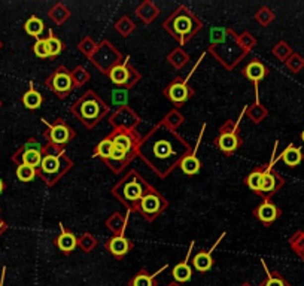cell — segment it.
Masks as SVG:
<instances>
[{
  "label": "cell",
  "instance_id": "cell-19",
  "mask_svg": "<svg viewBox=\"0 0 304 286\" xmlns=\"http://www.w3.org/2000/svg\"><path fill=\"white\" fill-rule=\"evenodd\" d=\"M127 61H128V58H127ZM127 61H125V64H117V66H114L109 72H108V75H109V78H111V81L115 84V85H124V87H130V75L134 72L131 67H128L127 69Z\"/></svg>",
  "mask_w": 304,
  "mask_h": 286
},
{
  "label": "cell",
  "instance_id": "cell-15",
  "mask_svg": "<svg viewBox=\"0 0 304 286\" xmlns=\"http://www.w3.org/2000/svg\"><path fill=\"white\" fill-rule=\"evenodd\" d=\"M106 249L115 256V258H122L125 253H128L131 249H133V243L131 240H128L127 237L124 235H115V237H111L108 241H106Z\"/></svg>",
  "mask_w": 304,
  "mask_h": 286
},
{
  "label": "cell",
  "instance_id": "cell-5",
  "mask_svg": "<svg viewBox=\"0 0 304 286\" xmlns=\"http://www.w3.org/2000/svg\"><path fill=\"white\" fill-rule=\"evenodd\" d=\"M73 166L72 160L64 154V151H57L51 146H47L41 166L38 169V174L48 183L54 185L67 170Z\"/></svg>",
  "mask_w": 304,
  "mask_h": 286
},
{
  "label": "cell",
  "instance_id": "cell-10",
  "mask_svg": "<svg viewBox=\"0 0 304 286\" xmlns=\"http://www.w3.org/2000/svg\"><path fill=\"white\" fill-rule=\"evenodd\" d=\"M274 163H276V160H271V163L268 166H265V170H264L261 189L258 192V195H261L264 200H270L285 185V179L273 169Z\"/></svg>",
  "mask_w": 304,
  "mask_h": 286
},
{
  "label": "cell",
  "instance_id": "cell-32",
  "mask_svg": "<svg viewBox=\"0 0 304 286\" xmlns=\"http://www.w3.org/2000/svg\"><path fill=\"white\" fill-rule=\"evenodd\" d=\"M286 66L289 70H292L294 73H298L303 67H304V58L298 54H292L288 60H286Z\"/></svg>",
  "mask_w": 304,
  "mask_h": 286
},
{
  "label": "cell",
  "instance_id": "cell-22",
  "mask_svg": "<svg viewBox=\"0 0 304 286\" xmlns=\"http://www.w3.org/2000/svg\"><path fill=\"white\" fill-rule=\"evenodd\" d=\"M189 250H191V249H189ZM189 250H188V255H186L185 261H183V262H181V264H178V265L173 268V271H172V274H173V277H175V280H176V282L185 283V282L191 280L192 271H191V267L188 265Z\"/></svg>",
  "mask_w": 304,
  "mask_h": 286
},
{
  "label": "cell",
  "instance_id": "cell-28",
  "mask_svg": "<svg viewBox=\"0 0 304 286\" xmlns=\"http://www.w3.org/2000/svg\"><path fill=\"white\" fill-rule=\"evenodd\" d=\"M289 244H291V247L294 249V252L304 259V231L295 232V234L289 238Z\"/></svg>",
  "mask_w": 304,
  "mask_h": 286
},
{
  "label": "cell",
  "instance_id": "cell-14",
  "mask_svg": "<svg viewBox=\"0 0 304 286\" xmlns=\"http://www.w3.org/2000/svg\"><path fill=\"white\" fill-rule=\"evenodd\" d=\"M282 215V210L270 200H264L261 204H258L253 209V216L265 227L271 225L274 221H277Z\"/></svg>",
  "mask_w": 304,
  "mask_h": 286
},
{
  "label": "cell",
  "instance_id": "cell-7",
  "mask_svg": "<svg viewBox=\"0 0 304 286\" xmlns=\"http://www.w3.org/2000/svg\"><path fill=\"white\" fill-rule=\"evenodd\" d=\"M42 122L48 127V130L44 133L45 139L48 140V146L57 149V151H64V146L75 137V131L72 127H69L61 118H57L54 122H47L42 119Z\"/></svg>",
  "mask_w": 304,
  "mask_h": 286
},
{
  "label": "cell",
  "instance_id": "cell-21",
  "mask_svg": "<svg viewBox=\"0 0 304 286\" xmlns=\"http://www.w3.org/2000/svg\"><path fill=\"white\" fill-rule=\"evenodd\" d=\"M264 170H265V166H262V167H256V169H255L253 172H250V173L246 176V179H244L246 186H247L250 191H253L255 194H258L259 189H261Z\"/></svg>",
  "mask_w": 304,
  "mask_h": 286
},
{
  "label": "cell",
  "instance_id": "cell-8",
  "mask_svg": "<svg viewBox=\"0 0 304 286\" xmlns=\"http://www.w3.org/2000/svg\"><path fill=\"white\" fill-rule=\"evenodd\" d=\"M47 85L48 88L57 94L59 99H66L78 85H76V81L73 78V75L64 67V66H60L48 79H47Z\"/></svg>",
  "mask_w": 304,
  "mask_h": 286
},
{
  "label": "cell",
  "instance_id": "cell-35",
  "mask_svg": "<svg viewBox=\"0 0 304 286\" xmlns=\"http://www.w3.org/2000/svg\"><path fill=\"white\" fill-rule=\"evenodd\" d=\"M3 188H5V185H3V182H2V179H0V194H2V191H3Z\"/></svg>",
  "mask_w": 304,
  "mask_h": 286
},
{
  "label": "cell",
  "instance_id": "cell-18",
  "mask_svg": "<svg viewBox=\"0 0 304 286\" xmlns=\"http://www.w3.org/2000/svg\"><path fill=\"white\" fill-rule=\"evenodd\" d=\"M268 69L259 61V60H252L244 69H243V75L249 79V81H252L253 84H255V87L258 85V82L259 81H262L267 75H268Z\"/></svg>",
  "mask_w": 304,
  "mask_h": 286
},
{
  "label": "cell",
  "instance_id": "cell-6",
  "mask_svg": "<svg viewBox=\"0 0 304 286\" xmlns=\"http://www.w3.org/2000/svg\"><path fill=\"white\" fill-rule=\"evenodd\" d=\"M239 124L240 121L234 122V121H227L221 128H219V134L215 139V146L225 155V157H231L243 143V139L240 137L239 133Z\"/></svg>",
  "mask_w": 304,
  "mask_h": 286
},
{
  "label": "cell",
  "instance_id": "cell-26",
  "mask_svg": "<svg viewBox=\"0 0 304 286\" xmlns=\"http://www.w3.org/2000/svg\"><path fill=\"white\" fill-rule=\"evenodd\" d=\"M24 30L27 32V35H30V36H33V38H36V39H39V38L42 36L44 30H45V26H44V21H42L41 18H38V17L33 15V17H30V18L26 21Z\"/></svg>",
  "mask_w": 304,
  "mask_h": 286
},
{
  "label": "cell",
  "instance_id": "cell-20",
  "mask_svg": "<svg viewBox=\"0 0 304 286\" xmlns=\"http://www.w3.org/2000/svg\"><path fill=\"white\" fill-rule=\"evenodd\" d=\"M279 158L285 163V166H288V167H297V166L301 164V161H303V152H301L300 148H297V146H294L292 143H289V146L280 154Z\"/></svg>",
  "mask_w": 304,
  "mask_h": 286
},
{
  "label": "cell",
  "instance_id": "cell-24",
  "mask_svg": "<svg viewBox=\"0 0 304 286\" xmlns=\"http://www.w3.org/2000/svg\"><path fill=\"white\" fill-rule=\"evenodd\" d=\"M114 149H115V146H114L111 137L108 136V137H105L103 140L99 142V145H97L96 149H94V155H93V157H99V158H102L103 161H108V160L112 157Z\"/></svg>",
  "mask_w": 304,
  "mask_h": 286
},
{
  "label": "cell",
  "instance_id": "cell-1",
  "mask_svg": "<svg viewBox=\"0 0 304 286\" xmlns=\"http://www.w3.org/2000/svg\"><path fill=\"white\" fill-rule=\"evenodd\" d=\"M186 151H189V146L185 145L179 134L167 128L164 124L155 127L139 146L142 158L161 177L167 176L175 166L181 164L182 158L188 155Z\"/></svg>",
  "mask_w": 304,
  "mask_h": 286
},
{
  "label": "cell",
  "instance_id": "cell-2",
  "mask_svg": "<svg viewBox=\"0 0 304 286\" xmlns=\"http://www.w3.org/2000/svg\"><path fill=\"white\" fill-rule=\"evenodd\" d=\"M163 27L181 44H186L203 27L201 21L185 6L178 8L163 24Z\"/></svg>",
  "mask_w": 304,
  "mask_h": 286
},
{
  "label": "cell",
  "instance_id": "cell-36",
  "mask_svg": "<svg viewBox=\"0 0 304 286\" xmlns=\"http://www.w3.org/2000/svg\"><path fill=\"white\" fill-rule=\"evenodd\" d=\"M300 137H301V140H303V143H304V130L301 131V134H300Z\"/></svg>",
  "mask_w": 304,
  "mask_h": 286
},
{
  "label": "cell",
  "instance_id": "cell-29",
  "mask_svg": "<svg viewBox=\"0 0 304 286\" xmlns=\"http://www.w3.org/2000/svg\"><path fill=\"white\" fill-rule=\"evenodd\" d=\"M38 174V170L33 169V167H29L26 164H20L17 167V177L21 180V182H30L36 177Z\"/></svg>",
  "mask_w": 304,
  "mask_h": 286
},
{
  "label": "cell",
  "instance_id": "cell-9",
  "mask_svg": "<svg viewBox=\"0 0 304 286\" xmlns=\"http://www.w3.org/2000/svg\"><path fill=\"white\" fill-rule=\"evenodd\" d=\"M169 203L167 200L158 194L154 188L140 200V203L137 204V212H140V215L148 219V221H154L161 212H164L167 209Z\"/></svg>",
  "mask_w": 304,
  "mask_h": 286
},
{
  "label": "cell",
  "instance_id": "cell-25",
  "mask_svg": "<svg viewBox=\"0 0 304 286\" xmlns=\"http://www.w3.org/2000/svg\"><path fill=\"white\" fill-rule=\"evenodd\" d=\"M44 103V97L39 91H36L33 87L23 96V105L27 108V109H39Z\"/></svg>",
  "mask_w": 304,
  "mask_h": 286
},
{
  "label": "cell",
  "instance_id": "cell-16",
  "mask_svg": "<svg viewBox=\"0 0 304 286\" xmlns=\"http://www.w3.org/2000/svg\"><path fill=\"white\" fill-rule=\"evenodd\" d=\"M204 127H206V125H203V130H201V133H200V137H198L197 146H195V149L192 151V154L185 155V157L182 158L181 164H179V166H181V170H182L185 174H188V176H194V174H197V173L200 172V169H201V161L197 158V149H198V145H200V140H201V136H203Z\"/></svg>",
  "mask_w": 304,
  "mask_h": 286
},
{
  "label": "cell",
  "instance_id": "cell-34",
  "mask_svg": "<svg viewBox=\"0 0 304 286\" xmlns=\"http://www.w3.org/2000/svg\"><path fill=\"white\" fill-rule=\"evenodd\" d=\"M262 286H289V283L286 280H283L279 274L273 273V274H268V277L262 283Z\"/></svg>",
  "mask_w": 304,
  "mask_h": 286
},
{
  "label": "cell",
  "instance_id": "cell-12",
  "mask_svg": "<svg viewBox=\"0 0 304 286\" xmlns=\"http://www.w3.org/2000/svg\"><path fill=\"white\" fill-rule=\"evenodd\" d=\"M109 137H111L115 149H120V151L127 152V154H136V148L140 143L139 137L131 130L118 128V130H114L109 134Z\"/></svg>",
  "mask_w": 304,
  "mask_h": 286
},
{
  "label": "cell",
  "instance_id": "cell-11",
  "mask_svg": "<svg viewBox=\"0 0 304 286\" xmlns=\"http://www.w3.org/2000/svg\"><path fill=\"white\" fill-rule=\"evenodd\" d=\"M194 94L192 88L188 85V79H182V78H176L172 84H169V87L164 90V96L175 105V106H181L185 102H188L191 99V96Z\"/></svg>",
  "mask_w": 304,
  "mask_h": 286
},
{
  "label": "cell",
  "instance_id": "cell-31",
  "mask_svg": "<svg viewBox=\"0 0 304 286\" xmlns=\"http://www.w3.org/2000/svg\"><path fill=\"white\" fill-rule=\"evenodd\" d=\"M130 286H155V282L151 274H148L146 271H140L130 282Z\"/></svg>",
  "mask_w": 304,
  "mask_h": 286
},
{
  "label": "cell",
  "instance_id": "cell-3",
  "mask_svg": "<svg viewBox=\"0 0 304 286\" xmlns=\"http://www.w3.org/2000/svg\"><path fill=\"white\" fill-rule=\"evenodd\" d=\"M152 188L143 180V177L131 170L115 188H114V195L128 209V212H134L137 209V204L140 200L151 191Z\"/></svg>",
  "mask_w": 304,
  "mask_h": 286
},
{
  "label": "cell",
  "instance_id": "cell-30",
  "mask_svg": "<svg viewBox=\"0 0 304 286\" xmlns=\"http://www.w3.org/2000/svg\"><path fill=\"white\" fill-rule=\"evenodd\" d=\"M33 53H35L36 57L44 58V60L51 57V56H50L48 42H47L45 38H39V39H36V42H35V45H33Z\"/></svg>",
  "mask_w": 304,
  "mask_h": 286
},
{
  "label": "cell",
  "instance_id": "cell-23",
  "mask_svg": "<svg viewBox=\"0 0 304 286\" xmlns=\"http://www.w3.org/2000/svg\"><path fill=\"white\" fill-rule=\"evenodd\" d=\"M212 250H213V249H212ZM212 250H209V252H200V253H197V255L194 256L192 265H194V268H195L197 271L204 273V271H207V270L212 268V265H213V258H212V255H210Z\"/></svg>",
  "mask_w": 304,
  "mask_h": 286
},
{
  "label": "cell",
  "instance_id": "cell-27",
  "mask_svg": "<svg viewBox=\"0 0 304 286\" xmlns=\"http://www.w3.org/2000/svg\"><path fill=\"white\" fill-rule=\"evenodd\" d=\"M47 42H48V48H50V56L51 57H57L63 53L64 50V45L63 42L53 33V30H50V36L47 38Z\"/></svg>",
  "mask_w": 304,
  "mask_h": 286
},
{
  "label": "cell",
  "instance_id": "cell-33",
  "mask_svg": "<svg viewBox=\"0 0 304 286\" xmlns=\"http://www.w3.org/2000/svg\"><path fill=\"white\" fill-rule=\"evenodd\" d=\"M274 54H276L282 61H283V60L286 61V60L292 56V51H291V48H289L285 42H280V44L274 48Z\"/></svg>",
  "mask_w": 304,
  "mask_h": 286
},
{
  "label": "cell",
  "instance_id": "cell-4",
  "mask_svg": "<svg viewBox=\"0 0 304 286\" xmlns=\"http://www.w3.org/2000/svg\"><path fill=\"white\" fill-rule=\"evenodd\" d=\"M72 112L76 115V118L85 124L88 128L97 125L105 115L109 112V106L94 93L87 91L72 108Z\"/></svg>",
  "mask_w": 304,
  "mask_h": 286
},
{
  "label": "cell",
  "instance_id": "cell-17",
  "mask_svg": "<svg viewBox=\"0 0 304 286\" xmlns=\"http://www.w3.org/2000/svg\"><path fill=\"white\" fill-rule=\"evenodd\" d=\"M60 228H61V234L56 238V246L66 255H69L70 252H73L78 246V238L76 235L66 229V227L63 224H60Z\"/></svg>",
  "mask_w": 304,
  "mask_h": 286
},
{
  "label": "cell",
  "instance_id": "cell-13",
  "mask_svg": "<svg viewBox=\"0 0 304 286\" xmlns=\"http://www.w3.org/2000/svg\"><path fill=\"white\" fill-rule=\"evenodd\" d=\"M47 148H44L36 139H30L24 148H23V152H21V164H26L29 167H33V169H39L41 166V161H42V157H44V152H45Z\"/></svg>",
  "mask_w": 304,
  "mask_h": 286
}]
</instances>
